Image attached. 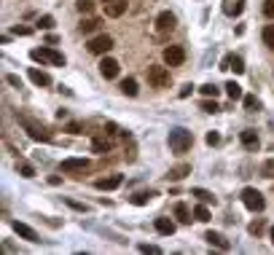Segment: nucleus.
Returning a JSON list of instances; mask_svg holds the SVG:
<instances>
[{
	"instance_id": "72a5a7b5",
	"label": "nucleus",
	"mask_w": 274,
	"mask_h": 255,
	"mask_svg": "<svg viewBox=\"0 0 274 255\" xmlns=\"http://www.w3.org/2000/svg\"><path fill=\"white\" fill-rule=\"evenodd\" d=\"M245 108H248V110L253 113V110H258V108H261V102H258L256 97H253V94H248V97H245Z\"/></svg>"
},
{
	"instance_id": "a211bd4d",
	"label": "nucleus",
	"mask_w": 274,
	"mask_h": 255,
	"mask_svg": "<svg viewBox=\"0 0 274 255\" xmlns=\"http://www.w3.org/2000/svg\"><path fill=\"white\" fill-rule=\"evenodd\" d=\"M223 70H234V73H245V62L239 56H226L223 59Z\"/></svg>"
},
{
	"instance_id": "aec40b11",
	"label": "nucleus",
	"mask_w": 274,
	"mask_h": 255,
	"mask_svg": "<svg viewBox=\"0 0 274 255\" xmlns=\"http://www.w3.org/2000/svg\"><path fill=\"white\" fill-rule=\"evenodd\" d=\"M188 172H191V164H177V167H172V169H169V180H183V177L188 175Z\"/></svg>"
},
{
	"instance_id": "6e6552de",
	"label": "nucleus",
	"mask_w": 274,
	"mask_h": 255,
	"mask_svg": "<svg viewBox=\"0 0 274 255\" xmlns=\"http://www.w3.org/2000/svg\"><path fill=\"white\" fill-rule=\"evenodd\" d=\"M175 24H177V19H175L172 11H162V14L156 16V30L159 33H172Z\"/></svg>"
},
{
	"instance_id": "4be33fe9",
	"label": "nucleus",
	"mask_w": 274,
	"mask_h": 255,
	"mask_svg": "<svg viewBox=\"0 0 274 255\" xmlns=\"http://www.w3.org/2000/svg\"><path fill=\"white\" fill-rule=\"evenodd\" d=\"M154 196H156V191H140V194H135V196H129V202H132V204H148Z\"/></svg>"
},
{
	"instance_id": "c03bdc74",
	"label": "nucleus",
	"mask_w": 274,
	"mask_h": 255,
	"mask_svg": "<svg viewBox=\"0 0 274 255\" xmlns=\"http://www.w3.org/2000/svg\"><path fill=\"white\" fill-rule=\"evenodd\" d=\"M194 91V86H191V83H186V86L180 89V97H188V94H191Z\"/></svg>"
},
{
	"instance_id": "393cba45",
	"label": "nucleus",
	"mask_w": 274,
	"mask_h": 255,
	"mask_svg": "<svg viewBox=\"0 0 274 255\" xmlns=\"http://www.w3.org/2000/svg\"><path fill=\"white\" fill-rule=\"evenodd\" d=\"M175 218L180 223H191V212H188L186 204H175Z\"/></svg>"
},
{
	"instance_id": "bb28decb",
	"label": "nucleus",
	"mask_w": 274,
	"mask_h": 255,
	"mask_svg": "<svg viewBox=\"0 0 274 255\" xmlns=\"http://www.w3.org/2000/svg\"><path fill=\"white\" fill-rule=\"evenodd\" d=\"M226 94H229L231 100H242V86H239V83H234V81H229V83H226Z\"/></svg>"
},
{
	"instance_id": "ddd939ff",
	"label": "nucleus",
	"mask_w": 274,
	"mask_h": 255,
	"mask_svg": "<svg viewBox=\"0 0 274 255\" xmlns=\"http://www.w3.org/2000/svg\"><path fill=\"white\" fill-rule=\"evenodd\" d=\"M100 73L105 75V78H116L118 75V62L113 59V56H105V59L100 62Z\"/></svg>"
},
{
	"instance_id": "423d86ee",
	"label": "nucleus",
	"mask_w": 274,
	"mask_h": 255,
	"mask_svg": "<svg viewBox=\"0 0 274 255\" xmlns=\"http://www.w3.org/2000/svg\"><path fill=\"white\" fill-rule=\"evenodd\" d=\"M164 62L169 65V68L183 65L186 62V49H183V46H167V49H164Z\"/></svg>"
},
{
	"instance_id": "f3484780",
	"label": "nucleus",
	"mask_w": 274,
	"mask_h": 255,
	"mask_svg": "<svg viewBox=\"0 0 274 255\" xmlns=\"http://www.w3.org/2000/svg\"><path fill=\"white\" fill-rule=\"evenodd\" d=\"M156 231L159 234H164V237H169V234H175V220H169V218H156Z\"/></svg>"
},
{
	"instance_id": "5701e85b",
	"label": "nucleus",
	"mask_w": 274,
	"mask_h": 255,
	"mask_svg": "<svg viewBox=\"0 0 274 255\" xmlns=\"http://www.w3.org/2000/svg\"><path fill=\"white\" fill-rule=\"evenodd\" d=\"M191 196H196L199 202H204V204H215V196L210 194V191H204V188H191Z\"/></svg>"
},
{
	"instance_id": "c85d7f7f",
	"label": "nucleus",
	"mask_w": 274,
	"mask_h": 255,
	"mask_svg": "<svg viewBox=\"0 0 274 255\" xmlns=\"http://www.w3.org/2000/svg\"><path fill=\"white\" fill-rule=\"evenodd\" d=\"M194 218L199 220V223H207V220H210V210H207V207H204V202H202V204H199V207H196V210H194Z\"/></svg>"
},
{
	"instance_id": "f257e3e1",
	"label": "nucleus",
	"mask_w": 274,
	"mask_h": 255,
	"mask_svg": "<svg viewBox=\"0 0 274 255\" xmlns=\"http://www.w3.org/2000/svg\"><path fill=\"white\" fill-rule=\"evenodd\" d=\"M19 124H22L27 135H30L33 140H38V143H51V132L46 129L41 121H35L30 116H19Z\"/></svg>"
},
{
	"instance_id": "2f4dec72",
	"label": "nucleus",
	"mask_w": 274,
	"mask_h": 255,
	"mask_svg": "<svg viewBox=\"0 0 274 255\" xmlns=\"http://www.w3.org/2000/svg\"><path fill=\"white\" fill-rule=\"evenodd\" d=\"M261 172H263V177H271V180H274V158H269V162H263Z\"/></svg>"
},
{
	"instance_id": "b1692460",
	"label": "nucleus",
	"mask_w": 274,
	"mask_h": 255,
	"mask_svg": "<svg viewBox=\"0 0 274 255\" xmlns=\"http://www.w3.org/2000/svg\"><path fill=\"white\" fill-rule=\"evenodd\" d=\"M121 91H124L127 97H135V94H137V81L135 78H124V81H121Z\"/></svg>"
},
{
	"instance_id": "f03ea898",
	"label": "nucleus",
	"mask_w": 274,
	"mask_h": 255,
	"mask_svg": "<svg viewBox=\"0 0 274 255\" xmlns=\"http://www.w3.org/2000/svg\"><path fill=\"white\" fill-rule=\"evenodd\" d=\"M191 143H194V137L188 129L177 126V129L169 132V150H172V153H186V150L191 148Z\"/></svg>"
},
{
	"instance_id": "4c0bfd02",
	"label": "nucleus",
	"mask_w": 274,
	"mask_h": 255,
	"mask_svg": "<svg viewBox=\"0 0 274 255\" xmlns=\"http://www.w3.org/2000/svg\"><path fill=\"white\" fill-rule=\"evenodd\" d=\"M137 250H140V252H150V255H159V252H162V250L156 247V244H140Z\"/></svg>"
},
{
	"instance_id": "f704fd0d",
	"label": "nucleus",
	"mask_w": 274,
	"mask_h": 255,
	"mask_svg": "<svg viewBox=\"0 0 274 255\" xmlns=\"http://www.w3.org/2000/svg\"><path fill=\"white\" fill-rule=\"evenodd\" d=\"M202 110H204V113H218L221 108H218V102H215V100H212V102L204 100V102H202Z\"/></svg>"
},
{
	"instance_id": "412c9836",
	"label": "nucleus",
	"mask_w": 274,
	"mask_h": 255,
	"mask_svg": "<svg viewBox=\"0 0 274 255\" xmlns=\"http://www.w3.org/2000/svg\"><path fill=\"white\" fill-rule=\"evenodd\" d=\"M242 8H245V0H226V6H223V11L229 14V16H237V14H242Z\"/></svg>"
},
{
	"instance_id": "7ed1b4c3",
	"label": "nucleus",
	"mask_w": 274,
	"mask_h": 255,
	"mask_svg": "<svg viewBox=\"0 0 274 255\" xmlns=\"http://www.w3.org/2000/svg\"><path fill=\"white\" fill-rule=\"evenodd\" d=\"M30 59H33V62H41V65H56V68H62V65H65V56H62L59 51L49 49V46L33 49V51H30Z\"/></svg>"
},
{
	"instance_id": "9b49d317",
	"label": "nucleus",
	"mask_w": 274,
	"mask_h": 255,
	"mask_svg": "<svg viewBox=\"0 0 274 255\" xmlns=\"http://www.w3.org/2000/svg\"><path fill=\"white\" fill-rule=\"evenodd\" d=\"M124 11H127V0H108L105 3V16L110 19H118Z\"/></svg>"
},
{
	"instance_id": "79ce46f5",
	"label": "nucleus",
	"mask_w": 274,
	"mask_h": 255,
	"mask_svg": "<svg viewBox=\"0 0 274 255\" xmlns=\"http://www.w3.org/2000/svg\"><path fill=\"white\" fill-rule=\"evenodd\" d=\"M68 204L73 207V210H81V212H86V204H78V202H73V199H68Z\"/></svg>"
},
{
	"instance_id": "de8ad7c7",
	"label": "nucleus",
	"mask_w": 274,
	"mask_h": 255,
	"mask_svg": "<svg viewBox=\"0 0 274 255\" xmlns=\"http://www.w3.org/2000/svg\"><path fill=\"white\" fill-rule=\"evenodd\" d=\"M105 3H108V0H105Z\"/></svg>"
},
{
	"instance_id": "a878e982",
	"label": "nucleus",
	"mask_w": 274,
	"mask_h": 255,
	"mask_svg": "<svg viewBox=\"0 0 274 255\" xmlns=\"http://www.w3.org/2000/svg\"><path fill=\"white\" fill-rule=\"evenodd\" d=\"M97 27H100V19H83V22H81V33L83 35H92Z\"/></svg>"
},
{
	"instance_id": "0eeeda50",
	"label": "nucleus",
	"mask_w": 274,
	"mask_h": 255,
	"mask_svg": "<svg viewBox=\"0 0 274 255\" xmlns=\"http://www.w3.org/2000/svg\"><path fill=\"white\" fill-rule=\"evenodd\" d=\"M113 49V38L110 35H97L89 41V51L92 54H108Z\"/></svg>"
},
{
	"instance_id": "a19ab883",
	"label": "nucleus",
	"mask_w": 274,
	"mask_h": 255,
	"mask_svg": "<svg viewBox=\"0 0 274 255\" xmlns=\"http://www.w3.org/2000/svg\"><path fill=\"white\" fill-rule=\"evenodd\" d=\"M6 81L11 83V86H19V89H22V81H19L16 75H6Z\"/></svg>"
},
{
	"instance_id": "c9c22d12",
	"label": "nucleus",
	"mask_w": 274,
	"mask_h": 255,
	"mask_svg": "<svg viewBox=\"0 0 274 255\" xmlns=\"http://www.w3.org/2000/svg\"><path fill=\"white\" fill-rule=\"evenodd\" d=\"M38 27H41V30H51V27H54V19H51V16H41V19H38Z\"/></svg>"
},
{
	"instance_id": "ea45409f",
	"label": "nucleus",
	"mask_w": 274,
	"mask_h": 255,
	"mask_svg": "<svg viewBox=\"0 0 274 255\" xmlns=\"http://www.w3.org/2000/svg\"><path fill=\"white\" fill-rule=\"evenodd\" d=\"M261 231H263V223H261V220L250 223V234H261Z\"/></svg>"
},
{
	"instance_id": "f8f14e48",
	"label": "nucleus",
	"mask_w": 274,
	"mask_h": 255,
	"mask_svg": "<svg viewBox=\"0 0 274 255\" xmlns=\"http://www.w3.org/2000/svg\"><path fill=\"white\" fill-rule=\"evenodd\" d=\"M11 226H14V231H16L22 239H27V242H41V237H38V234H35V231H33L27 223H19V220H14Z\"/></svg>"
},
{
	"instance_id": "4468645a",
	"label": "nucleus",
	"mask_w": 274,
	"mask_h": 255,
	"mask_svg": "<svg viewBox=\"0 0 274 255\" xmlns=\"http://www.w3.org/2000/svg\"><path fill=\"white\" fill-rule=\"evenodd\" d=\"M239 140H242V145L248 148V150H258V145H261V140H258V135L253 129H245L242 135H239Z\"/></svg>"
},
{
	"instance_id": "39448f33",
	"label": "nucleus",
	"mask_w": 274,
	"mask_h": 255,
	"mask_svg": "<svg viewBox=\"0 0 274 255\" xmlns=\"http://www.w3.org/2000/svg\"><path fill=\"white\" fill-rule=\"evenodd\" d=\"M242 202H245V207H248V210H253V212H261L263 207H266L261 191H256V188H245V191H242Z\"/></svg>"
},
{
	"instance_id": "37998d69",
	"label": "nucleus",
	"mask_w": 274,
	"mask_h": 255,
	"mask_svg": "<svg viewBox=\"0 0 274 255\" xmlns=\"http://www.w3.org/2000/svg\"><path fill=\"white\" fill-rule=\"evenodd\" d=\"M68 132H70V135H78V132H81V124H75V121H73V124H68Z\"/></svg>"
},
{
	"instance_id": "9d476101",
	"label": "nucleus",
	"mask_w": 274,
	"mask_h": 255,
	"mask_svg": "<svg viewBox=\"0 0 274 255\" xmlns=\"http://www.w3.org/2000/svg\"><path fill=\"white\" fill-rule=\"evenodd\" d=\"M86 167H89V158H65L59 164L62 172H83Z\"/></svg>"
},
{
	"instance_id": "58836bf2",
	"label": "nucleus",
	"mask_w": 274,
	"mask_h": 255,
	"mask_svg": "<svg viewBox=\"0 0 274 255\" xmlns=\"http://www.w3.org/2000/svg\"><path fill=\"white\" fill-rule=\"evenodd\" d=\"M263 14L269 19H274V0H263Z\"/></svg>"
},
{
	"instance_id": "20e7f679",
	"label": "nucleus",
	"mask_w": 274,
	"mask_h": 255,
	"mask_svg": "<svg viewBox=\"0 0 274 255\" xmlns=\"http://www.w3.org/2000/svg\"><path fill=\"white\" fill-rule=\"evenodd\" d=\"M148 83L154 89L169 86V70L167 68H159V65H150V68H148Z\"/></svg>"
},
{
	"instance_id": "1a4fd4ad",
	"label": "nucleus",
	"mask_w": 274,
	"mask_h": 255,
	"mask_svg": "<svg viewBox=\"0 0 274 255\" xmlns=\"http://www.w3.org/2000/svg\"><path fill=\"white\" fill-rule=\"evenodd\" d=\"M124 183V177L121 175H110V177H100V180H94V188L97 191H113V188H118Z\"/></svg>"
},
{
	"instance_id": "473e14b6",
	"label": "nucleus",
	"mask_w": 274,
	"mask_h": 255,
	"mask_svg": "<svg viewBox=\"0 0 274 255\" xmlns=\"http://www.w3.org/2000/svg\"><path fill=\"white\" fill-rule=\"evenodd\" d=\"M218 86H215V83H204V86H202V94H204V97H218Z\"/></svg>"
},
{
	"instance_id": "2eb2a0df",
	"label": "nucleus",
	"mask_w": 274,
	"mask_h": 255,
	"mask_svg": "<svg viewBox=\"0 0 274 255\" xmlns=\"http://www.w3.org/2000/svg\"><path fill=\"white\" fill-rule=\"evenodd\" d=\"M204 239H207V244H215L218 250H229V247H231L229 239H226L223 234H215V231H207V234H204Z\"/></svg>"
},
{
	"instance_id": "e433bc0d",
	"label": "nucleus",
	"mask_w": 274,
	"mask_h": 255,
	"mask_svg": "<svg viewBox=\"0 0 274 255\" xmlns=\"http://www.w3.org/2000/svg\"><path fill=\"white\" fill-rule=\"evenodd\" d=\"M207 145H218L221 143V135H218V132H207Z\"/></svg>"
},
{
	"instance_id": "6ab92c4d",
	"label": "nucleus",
	"mask_w": 274,
	"mask_h": 255,
	"mask_svg": "<svg viewBox=\"0 0 274 255\" xmlns=\"http://www.w3.org/2000/svg\"><path fill=\"white\" fill-rule=\"evenodd\" d=\"M110 148H113V143L108 137H94L92 140V150H94V153H108Z\"/></svg>"
},
{
	"instance_id": "7c9ffc66",
	"label": "nucleus",
	"mask_w": 274,
	"mask_h": 255,
	"mask_svg": "<svg viewBox=\"0 0 274 255\" xmlns=\"http://www.w3.org/2000/svg\"><path fill=\"white\" fill-rule=\"evenodd\" d=\"M263 43H266L269 49H274V24H266V27H263Z\"/></svg>"
},
{
	"instance_id": "dca6fc26",
	"label": "nucleus",
	"mask_w": 274,
	"mask_h": 255,
	"mask_svg": "<svg viewBox=\"0 0 274 255\" xmlns=\"http://www.w3.org/2000/svg\"><path fill=\"white\" fill-rule=\"evenodd\" d=\"M30 81L38 83V86H49V83H51V75L43 73V70H38V68H30Z\"/></svg>"
},
{
	"instance_id": "c756f323",
	"label": "nucleus",
	"mask_w": 274,
	"mask_h": 255,
	"mask_svg": "<svg viewBox=\"0 0 274 255\" xmlns=\"http://www.w3.org/2000/svg\"><path fill=\"white\" fill-rule=\"evenodd\" d=\"M75 8L81 14H92L94 11V0H75Z\"/></svg>"
},
{
	"instance_id": "49530a36",
	"label": "nucleus",
	"mask_w": 274,
	"mask_h": 255,
	"mask_svg": "<svg viewBox=\"0 0 274 255\" xmlns=\"http://www.w3.org/2000/svg\"><path fill=\"white\" fill-rule=\"evenodd\" d=\"M271 244H274V229H271Z\"/></svg>"
},
{
	"instance_id": "a18cd8bd",
	"label": "nucleus",
	"mask_w": 274,
	"mask_h": 255,
	"mask_svg": "<svg viewBox=\"0 0 274 255\" xmlns=\"http://www.w3.org/2000/svg\"><path fill=\"white\" fill-rule=\"evenodd\" d=\"M16 35H30L33 30H30V27H16V30H14Z\"/></svg>"
},
{
	"instance_id": "cd10ccee",
	"label": "nucleus",
	"mask_w": 274,
	"mask_h": 255,
	"mask_svg": "<svg viewBox=\"0 0 274 255\" xmlns=\"http://www.w3.org/2000/svg\"><path fill=\"white\" fill-rule=\"evenodd\" d=\"M16 169H19V175H22V177H35V167L27 164V162H16Z\"/></svg>"
}]
</instances>
